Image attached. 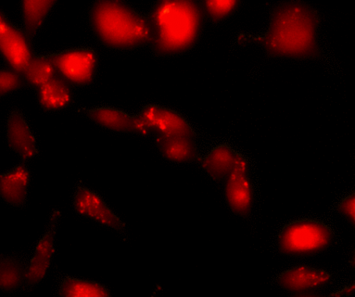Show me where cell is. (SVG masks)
<instances>
[{
  "mask_svg": "<svg viewBox=\"0 0 355 297\" xmlns=\"http://www.w3.org/2000/svg\"><path fill=\"white\" fill-rule=\"evenodd\" d=\"M290 297H327L324 295H322L316 291L304 293V294H292Z\"/></svg>",
  "mask_w": 355,
  "mask_h": 297,
  "instance_id": "44dd1931",
  "label": "cell"
},
{
  "mask_svg": "<svg viewBox=\"0 0 355 297\" xmlns=\"http://www.w3.org/2000/svg\"><path fill=\"white\" fill-rule=\"evenodd\" d=\"M60 215L59 210H52L46 232L37 243L33 255L29 260L25 282L21 287L24 291L31 290L42 280L48 271L55 253L54 238Z\"/></svg>",
  "mask_w": 355,
  "mask_h": 297,
  "instance_id": "9c48e42d",
  "label": "cell"
},
{
  "mask_svg": "<svg viewBox=\"0 0 355 297\" xmlns=\"http://www.w3.org/2000/svg\"><path fill=\"white\" fill-rule=\"evenodd\" d=\"M30 182L31 172L26 162L21 161L11 170L1 174V197L13 207H23L26 201Z\"/></svg>",
  "mask_w": 355,
  "mask_h": 297,
  "instance_id": "4fadbf2b",
  "label": "cell"
},
{
  "mask_svg": "<svg viewBox=\"0 0 355 297\" xmlns=\"http://www.w3.org/2000/svg\"><path fill=\"white\" fill-rule=\"evenodd\" d=\"M238 0H205L202 7L212 22L221 21L230 15L239 6Z\"/></svg>",
  "mask_w": 355,
  "mask_h": 297,
  "instance_id": "d6986e66",
  "label": "cell"
},
{
  "mask_svg": "<svg viewBox=\"0 0 355 297\" xmlns=\"http://www.w3.org/2000/svg\"><path fill=\"white\" fill-rule=\"evenodd\" d=\"M73 207L81 216L123 232L125 224L108 207L103 198L87 187L78 185L73 196Z\"/></svg>",
  "mask_w": 355,
  "mask_h": 297,
  "instance_id": "30bf717a",
  "label": "cell"
},
{
  "mask_svg": "<svg viewBox=\"0 0 355 297\" xmlns=\"http://www.w3.org/2000/svg\"><path fill=\"white\" fill-rule=\"evenodd\" d=\"M96 124L108 130L153 136L161 155L177 163L200 162L196 135L179 113L161 106L148 105L130 115L110 107L84 110Z\"/></svg>",
  "mask_w": 355,
  "mask_h": 297,
  "instance_id": "6da1fadb",
  "label": "cell"
},
{
  "mask_svg": "<svg viewBox=\"0 0 355 297\" xmlns=\"http://www.w3.org/2000/svg\"><path fill=\"white\" fill-rule=\"evenodd\" d=\"M38 102L44 110L63 109L71 103L72 94L69 83L55 76L37 89Z\"/></svg>",
  "mask_w": 355,
  "mask_h": 297,
  "instance_id": "5bb4252c",
  "label": "cell"
},
{
  "mask_svg": "<svg viewBox=\"0 0 355 297\" xmlns=\"http://www.w3.org/2000/svg\"><path fill=\"white\" fill-rule=\"evenodd\" d=\"M205 12L193 0H159L148 17L155 53L170 56L191 49L200 36Z\"/></svg>",
  "mask_w": 355,
  "mask_h": 297,
  "instance_id": "3957f363",
  "label": "cell"
},
{
  "mask_svg": "<svg viewBox=\"0 0 355 297\" xmlns=\"http://www.w3.org/2000/svg\"><path fill=\"white\" fill-rule=\"evenodd\" d=\"M322 21L320 11L306 1H281L271 9L267 32L245 39L261 45L269 57L321 60L318 37Z\"/></svg>",
  "mask_w": 355,
  "mask_h": 297,
  "instance_id": "7a4b0ae2",
  "label": "cell"
},
{
  "mask_svg": "<svg viewBox=\"0 0 355 297\" xmlns=\"http://www.w3.org/2000/svg\"><path fill=\"white\" fill-rule=\"evenodd\" d=\"M55 0H23L21 14L25 33L30 40L42 25Z\"/></svg>",
  "mask_w": 355,
  "mask_h": 297,
  "instance_id": "e0dca14e",
  "label": "cell"
},
{
  "mask_svg": "<svg viewBox=\"0 0 355 297\" xmlns=\"http://www.w3.org/2000/svg\"><path fill=\"white\" fill-rule=\"evenodd\" d=\"M56 70L48 57L35 56L21 75L24 80L37 89L56 76Z\"/></svg>",
  "mask_w": 355,
  "mask_h": 297,
  "instance_id": "ac0fdd59",
  "label": "cell"
},
{
  "mask_svg": "<svg viewBox=\"0 0 355 297\" xmlns=\"http://www.w3.org/2000/svg\"><path fill=\"white\" fill-rule=\"evenodd\" d=\"M47 57L57 74L68 83L83 85L93 81L98 64L94 50L70 49Z\"/></svg>",
  "mask_w": 355,
  "mask_h": 297,
  "instance_id": "52a82bcc",
  "label": "cell"
},
{
  "mask_svg": "<svg viewBox=\"0 0 355 297\" xmlns=\"http://www.w3.org/2000/svg\"><path fill=\"white\" fill-rule=\"evenodd\" d=\"M0 51L9 69L22 75L33 58L31 40L0 14Z\"/></svg>",
  "mask_w": 355,
  "mask_h": 297,
  "instance_id": "ba28073f",
  "label": "cell"
},
{
  "mask_svg": "<svg viewBox=\"0 0 355 297\" xmlns=\"http://www.w3.org/2000/svg\"><path fill=\"white\" fill-rule=\"evenodd\" d=\"M201 167L223 189L230 210L244 219L250 217L254 193L247 160L226 145L214 148L200 162Z\"/></svg>",
  "mask_w": 355,
  "mask_h": 297,
  "instance_id": "5b68a950",
  "label": "cell"
},
{
  "mask_svg": "<svg viewBox=\"0 0 355 297\" xmlns=\"http://www.w3.org/2000/svg\"><path fill=\"white\" fill-rule=\"evenodd\" d=\"M60 297H111L103 285L84 279L65 276L58 285Z\"/></svg>",
  "mask_w": 355,
  "mask_h": 297,
  "instance_id": "2e32d148",
  "label": "cell"
},
{
  "mask_svg": "<svg viewBox=\"0 0 355 297\" xmlns=\"http://www.w3.org/2000/svg\"><path fill=\"white\" fill-rule=\"evenodd\" d=\"M0 289L4 293H12L21 288L25 282L29 260L15 256H0Z\"/></svg>",
  "mask_w": 355,
  "mask_h": 297,
  "instance_id": "9a60e30c",
  "label": "cell"
},
{
  "mask_svg": "<svg viewBox=\"0 0 355 297\" xmlns=\"http://www.w3.org/2000/svg\"><path fill=\"white\" fill-rule=\"evenodd\" d=\"M90 22L99 41L110 48L130 49L153 42L148 18L121 0L95 1Z\"/></svg>",
  "mask_w": 355,
  "mask_h": 297,
  "instance_id": "277c9868",
  "label": "cell"
},
{
  "mask_svg": "<svg viewBox=\"0 0 355 297\" xmlns=\"http://www.w3.org/2000/svg\"><path fill=\"white\" fill-rule=\"evenodd\" d=\"M22 76L10 69H1L0 72V95L3 96L20 88Z\"/></svg>",
  "mask_w": 355,
  "mask_h": 297,
  "instance_id": "ffe728a7",
  "label": "cell"
},
{
  "mask_svg": "<svg viewBox=\"0 0 355 297\" xmlns=\"http://www.w3.org/2000/svg\"><path fill=\"white\" fill-rule=\"evenodd\" d=\"M331 280L326 271L299 265L282 273L277 278V283L292 294L314 292L325 287Z\"/></svg>",
  "mask_w": 355,
  "mask_h": 297,
  "instance_id": "8fae6325",
  "label": "cell"
},
{
  "mask_svg": "<svg viewBox=\"0 0 355 297\" xmlns=\"http://www.w3.org/2000/svg\"><path fill=\"white\" fill-rule=\"evenodd\" d=\"M6 133L9 147L19 155L21 161L26 162L37 154L35 138L19 111L14 110L10 113Z\"/></svg>",
  "mask_w": 355,
  "mask_h": 297,
  "instance_id": "7c38bea8",
  "label": "cell"
},
{
  "mask_svg": "<svg viewBox=\"0 0 355 297\" xmlns=\"http://www.w3.org/2000/svg\"><path fill=\"white\" fill-rule=\"evenodd\" d=\"M334 232L327 224L313 219H300L286 225L277 237L280 253L291 257L313 256L329 248Z\"/></svg>",
  "mask_w": 355,
  "mask_h": 297,
  "instance_id": "8992f818",
  "label": "cell"
}]
</instances>
